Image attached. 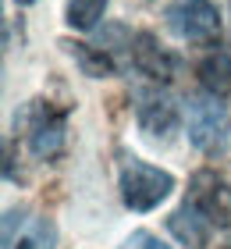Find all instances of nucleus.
Here are the masks:
<instances>
[{
    "label": "nucleus",
    "mask_w": 231,
    "mask_h": 249,
    "mask_svg": "<svg viewBox=\"0 0 231 249\" xmlns=\"http://www.w3.org/2000/svg\"><path fill=\"white\" fill-rule=\"evenodd\" d=\"M68 50H71V57H75V64L82 68V71L89 75V78H110V75H118V68H121V61H118V53H114L110 47H96V43H64Z\"/></svg>",
    "instance_id": "9d476101"
},
{
    "label": "nucleus",
    "mask_w": 231,
    "mask_h": 249,
    "mask_svg": "<svg viewBox=\"0 0 231 249\" xmlns=\"http://www.w3.org/2000/svg\"><path fill=\"white\" fill-rule=\"evenodd\" d=\"M128 64L139 75L153 78V82H171L175 71H178L175 53H167L157 43V36H149V32H139V36L128 39Z\"/></svg>",
    "instance_id": "0eeeda50"
},
{
    "label": "nucleus",
    "mask_w": 231,
    "mask_h": 249,
    "mask_svg": "<svg viewBox=\"0 0 231 249\" xmlns=\"http://www.w3.org/2000/svg\"><path fill=\"white\" fill-rule=\"evenodd\" d=\"M103 11H107V0H68L64 4V21L78 32H89V29H96Z\"/></svg>",
    "instance_id": "f8f14e48"
},
{
    "label": "nucleus",
    "mask_w": 231,
    "mask_h": 249,
    "mask_svg": "<svg viewBox=\"0 0 231 249\" xmlns=\"http://www.w3.org/2000/svg\"><path fill=\"white\" fill-rule=\"evenodd\" d=\"M118 185H121V199L124 207L135 213H149L153 207H160L171 189H175V175L164 167H153L139 157H124L121 171H118Z\"/></svg>",
    "instance_id": "f257e3e1"
},
{
    "label": "nucleus",
    "mask_w": 231,
    "mask_h": 249,
    "mask_svg": "<svg viewBox=\"0 0 231 249\" xmlns=\"http://www.w3.org/2000/svg\"><path fill=\"white\" fill-rule=\"evenodd\" d=\"M57 231L46 217H36L29 210L4 213V249H53Z\"/></svg>",
    "instance_id": "423d86ee"
},
{
    "label": "nucleus",
    "mask_w": 231,
    "mask_h": 249,
    "mask_svg": "<svg viewBox=\"0 0 231 249\" xmlns=\"http://www.w3.org/2000/svg\"><path fill=\"white\" fill-rule=\"evenodd\" d=\"M185 203L195 213H203L217 231L231 228V182H224L217 171H195Z\"/></svg>",
    "instance_id": "39448f33"
},
{
    "label": "nucleus",
    "mask_w": 231,
    "mask_h": 249,
    "mask_svg": "<svg viewBox=\"0 0 231 249\" xmlns=\"http://www.w3.org/2000/svg\"><path fill=\"white\" fill-rule=\"evenodd\" d=\"M167 228H171V235H175L181 246H189V249H206L210 239H213V231H217L203 213H195L189 207V203H181V207L167 217Z\"/></svg>",
    "instance_id": "1a4fd4ad"
},
{
    "label": "nucleus",
    "mask_w": 231,
    "mask_h": 249,
    "mask_svg": "<svg viewBox=\"0 0 231 249\" xmlns=\"http://www.w3.org/2000/svg\"><path fill=\"white\" fill-rule=\"evenodd\" d=\"M135 121H139V128H142L146 135L160 139V135L175 132L178 104L167 93H160V89H139L135 93Z\"/></svg>",
    "instance_id": "6e6552de"
},
{
    "label": "nucleus",
    "mask_w": 231,
    "mask_h": 249,
    "mask_svg": "<svg viewBox=\"0 0 231 249\" xmlns=\"http://www.w3.org/2000/svg\"><path fill=\"white\" fill-rule=\"evenodd\" d=\"M118 249H171V246H164L153 231H132V235H128V239H124Z\"/></svg>",
    "instance_id": "ddd939ff"
},
{
    "label": "nucleus",
    "mask_w": 231,
    "mask_h": 249,
    "mask_svg": "<svg viewBox=\"0 0 231 249\" xmlns=\"http://www.w3.org/2000/svg\"><path fill=\"white\" fill-rule=\"evenodd\" d=\"M199 86L213 96H228L231 93V53H210V57L199 61Z\"/></svg>",
    "instance_id": "9b49d317"
},
{
    "label": "nucleus",
    "mask_w": 231,
    "mask_h": 249,
    "mask_svg": "<svg viewBox=\"0 0 231 249\" xmlns=\"http://www.w3.org/2000/svg\"><path fill=\"white\" fill-rule=\"evenodd\" d=\"M18 124L25 128L29 150H32L36 160H53V157H61L64 139H68V114L57 110L50 100H32V104L21 110Z\"/></svg>",
    "instance_id": "f03ea898"
},
{
    "label": "nucleus",
    "mask_w": 231,
    "mask_h": 249,
    "mask_svg": "<svg viewBox=\"0 0 231 249\" xmlns=\"http://www.w3.org/2000/svg\"><path fill=\"white\" fill-rule=\"evenodd\" d=\"M167 29L181 43H213L221 36V11L213 0H178L167 7Z\"/></svg>",
    "instance_id": "20e7f679"
},
{
    "label": "nucleus",
    "mask_w": 231,
    "mask_h": 249,
    "mask_svg": "<svg viewBox=\"0 0 231 249\" xmlns=\"http://www.w3.org/2000/svg\"><path fill=\"white\" fill-rule=\"evenodd\" d=\"M231 139V118L221 104V96L206 93L189 100V142L206 157H217L228 150Z\"/></svg>",
    "instance_id": "7ed1b4c3"
}]
</instances>
